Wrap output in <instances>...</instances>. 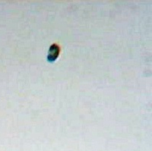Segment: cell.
Returning <instances> with one entry per match:
<instances>
[{"label": "cell", "instance_id": "6da1fadb", "mask_svg": "<svg viewBox=\"0 0 152 151\" xmlns=\"http://www.w3.org/2000/svg\"><path fill=\"white\" fill-rule=\"evenodd\" d=\"M60 47L56 43H53L49 49L48 53H47V62L50 63H53L59 58L60 54Z\"/></svg>", "mask_w": 152, "mask_h": 151}]
</instances>
